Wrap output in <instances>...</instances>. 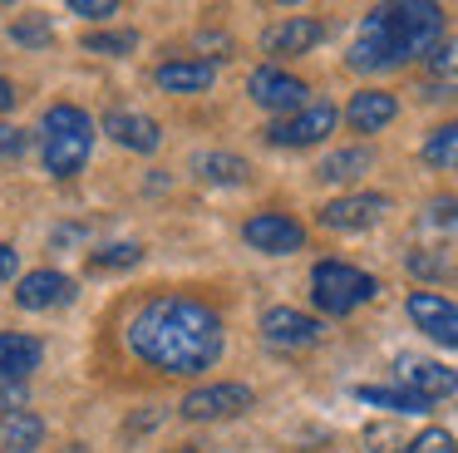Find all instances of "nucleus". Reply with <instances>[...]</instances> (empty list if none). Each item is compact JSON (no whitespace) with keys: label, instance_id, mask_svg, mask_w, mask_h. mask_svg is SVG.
I'll use <instances>...</instances> for the list:
<instances>
[{"label":"nucleus","instance_id":"nucleus-1","mask_svg":"<svg viewBox=\"0 0 458 453\" xmlns=\"http://www.w3.org/2000/svg\"><path fill=\"white\" fill-rule=\"evenodd\" d=\"M222 315L198 295H153L129 321V350L163 374H202L222 355Z\"/></svg>","mask_w":458,"mask_h":453},{"label":"nucleus","instance_id":"nucleus-2","mask_svg":"<svg viewBox=\"0 0 458 453\" xmlns=\"http://www.w3.org/2000/svg\"><path fill=\"white\" fill-rule=\"evenodd\" d=\"M444 39V10L434 0H399V5H375L360 25V39L350 45V69L385 74L409 59H424Z\"/></svg>","mask_w":458,"mask_h":453},{"label":"nucleus","instance_id":"nucleus-3","mask_svg":"<svg viewBox=\"0 0 458 453\" xmlns=\"http://www.w3.org/2000/svg\"><path fill=\"white\" fill-rule=\"evenodd\" d=\"M89 148H94V124H89L84 108H74V104L45 108V118H40L45 173L50 177H74L84 163H89Z\"/></svg>","mask_w":458,"mask_h":453},{"label":"nucleus","instance_id":"nucleus-4","mask_svg":"<svg viewBox=\"0 0 458 453\" xmlns=\"http://www.w3.org/2000/svg\"><path fill=\"white\" fill-rule=\"evenodd\" d=\"M375 295H379V281L350 261H320L310 271V301L326 315H350L355 305L375 301Z\"/></svg>","mask_w":458,"mask_h":453},{"label":"nucleus","instance_id":"nucleus-5","mask_svg":"<svg viewBox=\"0 0 458 453\" xmlns=\"http://www.w3.org/2000/svg\"><path fill=\"white\" fill-rule=\"evenodd\" d=\"M247 94H251V104L271 108V114H281V118H286V114H301V108L310 104V84H306V79L286 74V69H276V64L251 69Z\"/></svg>","mask_w":458,"mask_h":453},{"label":"nucleus","instance_id":"nucleus-6","mask_svg":"<svg viewBox=\"0 0 458 453\" xmlns=\"http://www.w3.org/2000/svg\"><path fill=\"white\" fill-rule=\"evenodd\" d=\"M335 104H306L301 114L286 118H271L267 124V143L276 148H310V143H326L330 128H335Z\"/></svg>","mask_w":458,"mask_h":453},{"label":"nucleus","instance_id":"nucleus-7","mask_svg":"<svg viewBox=\"0 0 458 453\" xmlns=\"http://www.w3.org/2000/svg\"><path fill=\"white\" fill-rule=\"evenodd\" d=\"M242 236H247L257 252H267V256H291V252H301V246H306V226H301L296 217H286V212H257V217H247Z\"/></svg>","mask_w":458,"mask_h":453},{"label":"nucleus","instance_id":"nucleus-8","mask_svg":"<svg viewBox=\"0 0 458 453\" xmlns=\"http://www.w3.org/2000/svg\"><path fill=\"white\" fill-rule=\"evenodd\" d=\"M320 335H326V325L306 311H291V305H271V311L261 315V340L276 345V350H306Z\"/></svg>","mask_w":458,"mask_h":453},{"label":"nucleus","instance_id":"nucleus-9","mask_svg":"<svg viewBox=\"0 0 458 453\" xmlns=\"http://www.w3.org/2000/svg\"><path fill=\"white\" fill-rule=\"evenodd\" d=\"M251 399L257 394L232 380V384H202V389H192L178 409H182V419H232V414H247Z\"/></svg>","mask_w":458,"mask_h":453},{"label":"nucleus","instance_id":"nucleus-10","mask_svg":"<svg viewBox=\"0 0 458 453\" xmlns=\"http://www.w3.org/2000/svg\"><path fill=\"white\" fill-rule=\"evenodd\" d=\"M409 321H414L428 340L458 350V301H448V295H438V291H414L409 295Z\"/></svg>","mask_w":458,"mask_h":453},{"label":"nucleus","instance_id":"nucleus-11","mask_svg":"<svg viewBox=\"0 0 458 453\" xmlns=\"http://www.w3.org/2000/svg\"><path fill=\"white\" fill-rule=\"evenodd\" d=\"M385 212H389L385 192H350V197H335V202L320 207V226H330V232H365Z\"/></svg>","mask_w":458,"mask_h":453},{"label":"nucleus","instance_id":"nucleus-12","mask_svg":"<svg viewBox=\"0 0 458 453\" xmlns=\"http://www.w3.org/2000/svg\"><path fill=\"white\" fill-rule=\"evenodd\" d=\"M320 39H326V25H320L316 15H286L261 35V49H267V55H306Z\"/></svg>","mask_w":458,"mask_h":453},{"label":"nucleus","instance_id":"nucleus-13","mask_svg":"<svg viewBox=\"0 0 458 453\" xmlns=\"http://www.w3.org/2000/svg\"><path fill=\"white\" fill-rule=\"evenodd\" d=\"M399 389L419 394V399H444V394L458 389V374L438 360H399Z\"/></svg>","mask_w":458,"mask_h":453},{"label":"nucleus","instance_id":"nucleus-14","mask_svg":"<svg viewBox=\"0 0 458 453\" xmlns=\"http://www.w3.org/2000/svg\"><path fill=\"white\" fill-rule=\"evenodd\" d=\"M394 114H399L394 94H385V89H360L345 108V124L355 128V133H379V128L394 124Z\"/></svg>","mask_w":458,"mask_h":453},{"label":"nucleus","instance_id":"nucleus-15","mask_svg":"<svg viewBox=\"0 0 458 453\" xmlns=\"http://www.w3.org/2000/svg\"><path fill=\"white\" fill-rule=\"evenodd\" d=\"M104 133H109L119 148H129V153H153V148L163 143V128L153 124V118H143V114H129V108H119V114L104 118Z\"/></svg>","mask_w":458,"mask_h":453},{"label":"nucleus","instance_id":"nucleus-16","mask_svg":"<svg viewBox=\"0 0 458 453\" xmlns=\"http://www.w3.org/2000/svg\"><path fill=\"white\" fill-rule=\"evenodd\" d=\"M70 295H74L70 276H60V271H30L21 281V291H15V305H21V311H50V305H64Z\"/></svg>","mask_w":458,"mask_h":453},{"label":"nucleus","instance_id":"nucleus-17","mask_svg":"<svg viewBox=\"0 0 458 453\" xmlns=\"http://www.w3.org/2000/svg\"><path fill=\"white\" fill-rule=\"evenodd\" d=\"M153 79L168 94H202V89H212L217 69H212V59H168V64H158Z\"/></svg>","mask_w":458,"mask_h":453},{"label":"nucleus","instance_id":"nucleus-18","mask_svg":"<svg viewBox=\"0 0 458 453\" xmlns=\"http://www.w3.org/2000/svg\"><path fill=\"white\" fill-rule=\"evenodd\" d=\"M45 360V345L35 335H0V380H25Z\"/></svg>","mask_w":458,"mask_h":453},{"label":"nucleus","instance_id":"nucleus-19","mask_svg":"<svg viewBox=\"0 0 458 453\" xmlns=\"http://www.w3.org/2000/svg\"><path fill=\"white\" fill-rule=\"evenodd\" d=\"M0 443H5L11 453H35L45 443V419L35 409L0 414Z\"/></svg>","mask_w":458,"mask_h":453},{"label":"nucleus","instance_id":"nucleus-20","mask_svg":"<svg viewBox=\"0 0 458 453\" xmlns=\"http://www.w3.org/2000/svg\"><path fill=\"white\" fill-rule=\"evenodd\" d=\"M369 163H375V153H369V148H340V153H330L316 173L326 177V183H350V177L369 173Z\"/></svg>","mask_w":458,"mask_h":453},{"label":"nucleus","instance_id":"nucleus-21","mask_svg":"<svg viewBox=\"0 0 458 453\" xmlns=\"http://www.w3.org/2000/svg\"><path fill=\"white\" fill-rule=\"evenodd\" d=\"M424 163L444 167V173H458V124H438L424 138Z\"/></svg>","mask_w":458,"mask_h":453},{"label":"nucleus","instance_id":"nucleus-22","mask_svg":"<svg viewBox=\"0 0 458 453\" xmlns=\"http://www.w3.org/2000/svg\"><path fill=\"white\" fill-rule=\"evenodd\" d=\"M360 404H375V409H394V414H428V399H419V394L409 389H375V384H365V389H355Z\"/></svg>","mask_w":458,"mask_h":453},{"label":"nucleus","instance_id":"nucleus-23","mask_svg":"<svg viewBox=\"0 0 458 453\" xmlns=\"http://www.w3.org/2000/svg\"><path fill=\"white\" fill-rule=\"evenodd\" d=\"M198 173L208 177V183H242L251 167H247V158H237V153H202Z\"/></svg>","mask_w":458,"mask_h":453},{"label":"nucleus","instance_id":"nucleus-24","mask_svg":"<svg viewBox=\"0 0 458 453\" xmlns=\"http://www.w3.org/2000/svg\"><path fill=\"white\" fill-rule=\"evenodd\" d=\"M84 49H94V55H129V49H139V35L133 30H104V35L84 39Z\"/></svg>","mask_w":458,"mask_h":453},{"label":"nucleus","instance_id":"nucleus-25","mask_svg":"<svg viewBox=\"0 0 458 453\" xmlns=\"http://www.w3.org/2000/svg\"><path fill=\"white\" fill-rule=\"evenodd\" d=\"M424 64H428V74L454 79V74H458V39H438V45L424 55Z\"/></svg>","mask_w":458,"mask_h":453},{"label":"nucleus","instance_id":"nucleus-26","mask_svg":"<svg viewBox=\"0 0 458 453\" xmlns=\"http://www.w3.org/2000/svg\"><path fill=\"white\" fill-rule=\"evenodd\" d=\"M139 261H143V246H133V242H119V246L94 252V266H99V271H109V266H139Z\"/></svg>","mask_w":458,"mask_h":453},{"label":"nucleus","instance_id":"nucleus-27","mask_svg":"<svg viewBox=\"0 0 458 453\" xmlns=\"http://www.w3.org/2000/svg\"><path fill=\"white\" fill-rule=\"evenodd\" d=\"M404 453H458V443H454V433H448V429H424Z\"/></svg>","mask_w":458,"mask_h":453},{"label":"nucleus","instance_id":"nucleus-28","mask_svg":"<svg viewBox=\"0 0 458 453\" xmlns=\"http://www.w3.org/2000/svg\"><path fill=\"white\" fill-rule=\"evenodd\" d=\"M424 222L454 232V226H458V197H434V202L424 207Z\"/></svg>","mask_w":458,"mask_h":453},{"label":"nucleus","instance_id":"nucleus-29","mask_svg":"<svg viewBox=\"0 0 458 453\" xmlns=\"http://www.w3.org/2000/svg\"><path fill=\"white\" fill-rule=\"evenodd\" d=\"M25 380H0V414H15V409H25Z\"/></svg>","mask_w":458,"mask_h":453},{"label":"nucleus","instance_id":"nucleus-30","mask_svg":"<svg viewBox=\"0 0 458 453\" xmlns=\"http://www.w3.org/2000/svg\"><path fill=\"white\" fill-rule=\"evenodd\" d=\"M409 271H414V276H448V261H444V256L414 252V256H409Z\"/></svg>","mask_w":458,"mask_h":453},{"label":"nucleus","instance_id":"nucleus-31","mask_svg":"<svg viewBox=\"0 0 458 453\" xmlns=\"http://www.w3.org/2000/svg\"><path fill=\"white\" fill-rule=\"evenodd\" d=\"M74 15H89V20H109V15H119V5L114 0H74Z\"/></svg>","mask_w":458,"mask_h":453},{"label":"nucleus","instance_id":"nucleus-32","mask_svg":"<svg viewBox=\"0 0 458 453\" xmlns=\"http://www.w3.org/2000/svg\"><path fill=\"white\" fill-rule=\"evenodd\" d=\"M15 153H25V133L11 124H0V158H15Z\"/></svg>","mask_w":458,"mask_h":453},{"label":"nucleus","instance_id":"nucleus-33","mask_svg":"<svg viewBox=\"0 0 458 453\" xmlns=\"http://www.w3.org/2000/svg\"><path fill=\"white\" fill-rule=\"evenodd\" d=\"M15 39H21V45H45V39H50V25H40V20H25V25H15Z\"/></svg>","mask_w":458,"mask_h":453},{"label":"nucleus","instance_id":"nucleus-34","mask_svg":"<svg viewBox=\"0 0 458 453\" xmlns=\"http://www.w3.org/2000/svg\"><path fill=\"white\" fill-rule=\"evenodd\" d=\"M11 276H15V252L0 242V281H11Z\"/></svg>","mask_w":458,"mask_h":453},{"label":"nucleus","instance_id":"nucleus-35","mask_svg":"<svg viewBox=\"0 0 458 453\" xmlns=\"http://www.w3.org/2000/svg\"><path fill=\"white\" fill-rule=\"evenodd\" d=\"M5 108H15V84L0 74V114H5Z\"/></svg>","mask_w":458,"mask_h":453}]
</instances>
